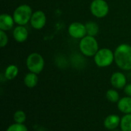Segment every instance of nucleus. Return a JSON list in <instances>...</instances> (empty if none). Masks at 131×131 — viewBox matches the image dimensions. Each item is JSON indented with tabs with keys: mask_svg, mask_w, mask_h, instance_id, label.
<instances>
[{
	"mask_svg": "<svg viewBox=\"0 0 131 131\" xmlns=\"http://www.w3.org/2000/svg\"><path fill=\"white\" fill-rule=\"evenodd\" d=\"M124 92L126 96L131 97V83H127L124 88Z\"/></svg>",
	"mask_w": 131,
	"mask_h": 131,
	"instance_id": "nucleus-22",
	"label": "nucleus"
},
{
	"mask_svg": "<svg viewBox=\"0 0 131 131\" xmlns=\"http://www.w3.org/2000/svg\"><path fill=\"white\" fill-rule=\"evenodd\" d=\"M106 98L111 103H117L121 99L120 94L117 89H110L106 93Z\"/></svg>",
	"mask_w": 131,
	"mask_h": 131,
	"instance_id": "nucleus-18",
	"label": "nucleus"
},
{
	"mask_svg": "<svg viewBox=\"0 0 131 131\" xmlns=\"http://www.w3.org/2000/svg\"><path fill=\"white\" fill-rule=\"evenodd\" d=\"M68 32L71 38L75 39H81L83 37L87 36L85 24L80 22H71L68 25Z\"/></svg>",
	"mask_w": 131,
	"mask_h": 131,
	"instance_id": "nucleus-7",
	"label": "nucleus"
},
{
	"mask_svg": "<svg viewBox=\"0 0 131 131\" xmlns=\"http://www.w3.org/2000/svg\"><path fill=\"white\" fill-rule=\"evenodd\" d=\"M79 50L81 53L86 57H94L99 50V44L94 36H85L79 42Z\"/></svg>",
	"mask_w": 131,
	"mask_h": 131,
	"instance_id": "nucleus-2",
	"label": "nucleus"
},
{
	"mask_svg": "<svg viewBox=\"0 0 131 131\" xmlns=\"http://www.w3.org/2000/svg\"><path fill=\"white\" fill-rule=\"evenodd\" d=\"M23 81H24V84L28 88L32 89V88L35 87L38 83V74L31 73V72H28V73H26L25 75Z\"/></svg>",
	"mask_w": 131,
	"mask_h": 131,
	"instance_id": "nucleus-14",
	"label": "nucleus"
},
{
	"mask_svg": "<svg viewBox=\"0 0 131 131\" xmlns=\"http://www.w3.org/2000/svg\"><path fill=\"white\" fill-rule=\"evenodd\" d=\"M8 42V36L5 31L0 30V46L1 48H4L7 46Z\"/></svg>",
	"mask_w": 131,
	"mask_h": 131,
	"instance_id": "nucleus-21",
	"label": "nucleus"
},
{
	"mask_svg": "<svg viewBox=\"0 0 131 131\" xmlns=\"http://www.w3.org/2000/svg\"><path fill=\"white\" fill-rule=\"evenodd\" d=\"M90 11L95 18L103 19L108 15L110 7L105 0H92L90 5Z\"/></svg>",
	"mask_w": 131,
	"mask_h": 131,
	"instance_id": "nucleus-6",
	"label": "nucleus"
},
{
	"mask_svg": "<svg viewBox=\"0 0 131 131\" xmlns=\"http://www.w3.org/2000/svg\"><path fill=\"white\" fill-rule=\"evenodd\" d=\"M111 86L117 90H121L125 87L127 84V79L124 73L120 71L114 72L111 76Z\"/></svg>",
	"mask_w": 131,
	"mask_h": 131,
	"instance_id": "nucleus-9",
	"label": "nucleus"
},
{
	"mask_svg": "<svg viewBox=\"0 0 131 131\" xmlns=\"http://www.w3.org/2000/svg\"><path fill=\"white\" fill-rule=\"evenodd\" d=\"M121 118L117 114H110L104 120V126L108 130H116L118 127H120Z\"/></svg>",
	"mask_w": 131,
	"mask_h": 131,
	"instance_id": "nucleus-11",
	"label": "nucleus"
},
{
	"mask_svg": "<svg viewBox=\"0 0 131 131\" xmlns=\"http://www.w3.org/2000/svg\"><path fill=\"white\" fill-rule=\"evenodd\" d=\"M5 131H28V127L25 125V124L14 123L9 125Z\"/></svg>",
	"mask_w": 131,
	"mask_h": 131,
	"instance_id": "nucleus-20",
	"label": "nucleus"
},
{
	"mask_svg": "<svg viewBox=\"0 0 131 131\" xmlns=\"http://www.w3.org/2000/svg\"><path fill=\"white\" fill-rule=\"evenodd\" d=\"M117 103L118 110L124 114L131 113V97H124L119 100Z\"/></svg>",
	"mask_w": 131,
	"mask_h": 131,
	"instance_id": "nucleus-13",
	"label": "nucleus"
},
{
	"mask_svg": "<svg viewBox=\"0 0 131 131\" xmlns=\"http://www.w3.org/2000/svg\"><path fill=\"white\" fill-rule=\"evenodd\" d=\"M19 72L18 67L15 64H11L8 66L4 71V76L7 80H12L18 76Z\"/></svg>",
	"mask_w": 131,
	"mask_h": 131,
	"instance_id": "nucleus-15",
	"label": "nucleus"
},
{
	"mask_svg": "<svg viewBox=\"0 0 131 131\" xmlns=\"http://www.w3.org/2000/svg\"><path fill=\"white\" fill-rule=\"evenodd\" d=\"M13 16L8 13H2L0 15V30L8 31L11 30L15 25Z\"/></svg>",
	"mask_w": 131,
	"mask_h": 131,
	"instance_id": "nucleus-12",
	"label": "nucleus"
},
{
	"mask_svg": "<svg viewBox=\"0 0 131 131\" xmlns=\"http://www.w3.org/2000/svg\"><path fill=\"white\" fill-rule=\"evenodd\" d=\"M87 35L96 37L99 33V25L94 21H88L85 23Z\"/></svg>",
	"mask_w": 131,
	"mask_h": 131,
	"instance_id": "nucleus-16",
	"label": "nucleus"
},
{
	"mask_svg": "<svg viewBox=\"0 0 131 131\" xmlns=\"http://www.w3.org/2000/svg\"><path fill=\"white\" fill-rule=\"evenodd\" d=\"M12 36L17 42L21 43L25 42L28 38V31L25 25H17L13 29Z\"/></svg>",
	"mask_w": 131,
	"mask_h": 131,
	"instance_id": "nucleus-10",
	"label": "nucleus"
},
{
	"mask_svg": "<svg viewBox=\"0 0 131 131\" xmlns=\"http://www.w3.org/2000/svg\"><path fill=\"white\" fill-rule=\"evenodd\" d=\"M114 52V63L124 71H131V46L122 43L117 46Z\"/></svg>",
	"mask_w": 131,
	"mask_h": 131,
	"instance_id": "nucleus-1",
	"label": "nucleus"
},
{
	"mask_svg": "<svg viewBox=\"0 0 131 131\" xmlns=\"http://www.w3.org/2000/svg\"><path fill=\"white\" fill-rule=\"evenodd\" d=\"M32 13V8L30 5L22 4L16 7L13 12L12 16L15 24L19 25H25L30 22Z\"/></svg>",
	"mask_w": 131,
	"mask_h": 131,
	"instance_id": "nucleus-4",
	"label": "nucleus"
},
{
	"mask_svg": "<svg viewBox=\"0 0 131 131\" xmlns=\"http://www.w3.org/2000/svg\"><path fill=\"white\" fill-rule=\"evenodd\" d=\"M95 65L100 68L108 67L114 63V52L109 48H101L94 56Z\"/></svg>",
	"mask_w": 131,
	"mask_h": 131,
	"instance_id": "nucleus-3",
	"label": "nucleus"
},
{
	"mask_svg": "<svg viewBox=\"0 0 131 131\" xmlns=\"http://www.w3.org/2000/svg\"><path fill=\"white\" fill-rule=\"evenodd\" d=\"M13 120L15 123L18 124H25L26 120V113L21 110H16L13 115Z\"/></svg>",
	"mask_w": 131,
	"mask_h": 131,
	"instance_id": "nucleus-19",
	"label": "nucleus"
},
{
	"mask_svg": "<svg viewBox=\"0 0 131 131\" xmlns=\"http://www.w3.org/2000/svg\"><path fill=\"white\" fill-rule=\"evenodd\" d=\"M46 22H47V17L43 11L37 10L35 12H33L30 20L31 26L33 29L36 30H40L45 26Z\"/></svg>",
	"mask_w": 131,
	"mask_h": 131,
	"instance_id": "nucleus-8",
	"label": "nucleus"
},
{
	"mask_svg": "<svg viewBox=\"0 0 131 131\" xmlns=\"http://www.w3.org/2000/svg\"><path fill=\"white\" fill-rule=\"evenodd\" d=\"M26 66L29 72L40 74L45 67V59L38 53H30L26 59Z\"/></svg>",
	"mask_w": 131,
	"mask_h": 131,
	"instance_id": "nucleus-5",
	"label": "nucleus"
},
{
	"mask_svg": "<svg viewBox=\"0 0 131 131\" xmlns=\"http://www.w3.org/2000/svg\"><path fill=\"white\" fill-rule=\"evenodd\" d=\"M111 131H122V130H117V129H116V130H111Z\"/></svg>",
	"mask_w": 131,
	"mask_h": 131,
	"instance_id": "nucleus-23",
	"label": "nucleus"
},
{
	"mask_svg": "<svg viewBox=\"0 0 131 131\" xmlns=\"http://www.w3.org/2000/svg\"><path fill=\"white\" fill-rule=\"evenodd\" d=\"M120 128L122 131H131V113L124 114L121 117Z\"/></svg>",
	"mask_w": 131,
	"mask_h": 131,
	"instance_id": "nucleus-17",
	"label": "nucleus"
}]
</instances>
